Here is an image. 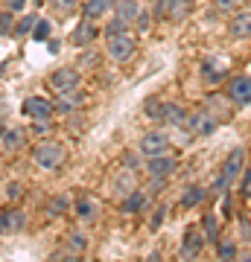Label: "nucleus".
I'll return each instance as SVG.
<instances>
[{"mask_svg":"<svg viewBox=\"0 0 251 262\" xmlns=\"http://www.w3.org/2000/svg\"><path fill=\"white\" fill-rule=\"evenodd\" d=\"M216 262H222V259H216Z\"/></svg>","mask_w":251,"mask_h":262,"instance_id":"a18cd8bd","label":"nucleus"},{"mask_svg":"<svg viewBox=\"0 0 251 262\" xmlns=\"http://www.w3.org/2000/svg\"><path fill=\"white\" fill-rule=\"evenodd\" d=\"M3 3H6V9L9 12H21L24 6H27V0H3Z\"/></svg>","mask_w":251,"mask_h":262,"instance_id":"ea45409f","label":"nucleus"},{"mask_svg":"<svg viewBox=\"0 0 251 262\" xmlns=\"http://www.w3.org/2000/svg\"><path fill=\"white\" fill-rule=\"evenodd\" d=\"M149 204V192L143 189H131L129 195L120 198V213H143Z\"/></svg>","mask_w":251,"mask_h":262,"instance_id":"a211bd4d","label":"nucleus"},{"mask_svg":"<svg viewBox=\"0 0 251 262\" xmlns=\"http://www.w3.org/2000/svg\"><path fill=\"white\" fill-rule=\"evenodd\" d=\"M164 125H172V128H187V122H190V111H187L184 105L178 102H167L164 108Z\"/></svg>","mask_w":251,"mask_h":262,"instance_id":"2eb2a0df","label":"nucleus"},{"mask_svg":"<svg viewBox=\"0 0 251 262\" xmlns=\"http://www.w3.org/2000/svg\"><path fill=\"white\" fill-rule=\"evenodd\" d=\"M138 53V44L129 32L123 35H105V56L111 58L114 64H129L131 58Z\"/></svg>","mask_w":251,"mask_h":262,"instance_id":"f257e3e1","label":"nucleus"},{"mask_svg":"<svg viewBox=\"0 0 251 262\" xmlns=\"http://www.w3.org/2000/svg\"><path fill=\"white\" fill-rule=\"evenodd\" d=\"M47 84H50V91L59 96V94H70V91H79L82 79H79V70H76V67H59V70H53V73H50Z\"/></svg>","mask_w":251,"mask_h":262,"instance_id":"39448f33","label":"nucleus"},{"mask_svg":"<svg viewBox=\"0 0 251 262\" xmlns=\"http://www.w3.org/2000/svg\"><path fill=\"white\" fill-rule=\"evenodd\" d=\"M117 0H85L82 3V18L88 20H103L105 15H111Z\"/></svg>","mask_w":251,"mask_h":262,"instance_id":"dca6fc26","label":"nucleus"},{"mask_svg":"<svg viewBox=\"0 0 251 262\" xmlns=\"http://www.w3.org/2000/svg\"><path fill=\"white\" fill-rule=\"evenodd\" d=\"M193 12V0H155V18L158 20H169V24H181L190 18Z\"/></svg>","mask_w":251,"mask_h":262,"instance_id":"20e7f679","label":"nucleus"},{"mask_svg":"<svg viewBox=\"0 0 251 262\" xmlns=\"http://www.w3.org/2000/svg\"><path fill=\"white\" fill-rule=\"evenodd\" d=\"M50 32H53V27H50V20H35V29H32V38L35 41H50Z\"/></svg>","mask_w":251,"mask_h":262,"instance_id":"2f4dec72","label":"nucleus"},{"mask_svg":"<svg viewBox=\"0 0 251 262\" xmlns=\"http://www.w3.org/2000/svg\"><path fill=\"white\" fill-rule=\"evenodd\" d=\"M237 262H251V248H248V251H242L240 256H237Z\"/></svg>","mask_w":251,"mask_h":262,"instance_id":"37998d69","label":"nucleus"},{"mask_svg":"<svg viewBox=\"0 0 251 262\" xmlns=\"http://www.w3.org/2000/svg\"><path fill=\"white\" fill-rule=\"evenodd\" d=\"M131 189H134V178H131V172H123L120 178H117V192H120V198L129 195Z\"/></svg>","mask_w":251,"mask_h":262,"instance_id":"72a5a7b5","label":"nucleus"},{"mask_svg":"<svg viewBox=\"0 0 251 262\" xmlns=\"http://www.w3.org/2000/svg\"><path fill=\"white\" fill-rule=\"evenodd\" d=\"M219 128V117H216L210 108H196L193 114H190V122H187V131L190 134H199V137H210L214 131Z\"/></svg>","mask_w":251,"mask_h":262,"instance_id":"423d86ee","label":"nucleus"},{"mask_svg":"<svg viewBox=\"0 0 251 262\" xmlns=\"http://www.w3.org/2000/svg\"><path fill=\"white\" fill-rule=\"evenodd\" d=\"M225 96H228L231 105H237V108L251 105V76H245V73L228 76V91H225Z\"/></svg>","mask_w":251,"mask_h":262,"instance_id":"6e6552de","label":"nucleus"},{"mask_svg":"<svg viewBox=\"0 0 251 262\" xmlns=\"http://www.w3.org/2000/svg\"><path fill=\"white\" fill-rule=\"evenodd\" d=\"M138 15H140L138 0H117V3H114V18H120L123 24H129V27L138 20Z\"/></svg>","mask_w":251,"mask_h":262,"instance_id":"aec40b11","label":"nucleus"},{"mask_svg":"<svg viewBox=\"0 0 251 262\" xmlns=\"http://www.w3.org/2000/svg\"><path fill=\"white\" fill-rule=\"evenodd\" d=\"M32 160H35L44 172H56V169H62V163H65V146L56 143V140L38 143L35 149H32Z\"/></svg>","mask_w":251,"mask_h":262,"instance_id":"7ed1b4c3","label":"nucleus"},{"mask_svg":"<svg viewBox=\"0 0 251 262\" xmlns=\"http://www.w3.org/2000/svg\"><path fill=\"white\" fill-rule=\"evenodd\" d=\"M242 0H214V9L219 12V15H234V12L240 9Z\"/></svg>","mask_w":251,"mask_h":262,"instance_id":"473e14b6","label":"nucleus"},{"mask_svg":"<svg viewBox=\"0 0 251 262\" xmlns=\"http://www.w3.org/2000/svg\"><path fill=\"white\" fill-rule=\"evenodd\" d=\"M6 192H9L12 201H15V198H21V184H9V187H6Z\"/></svg>","mask_w":251,"mask_h":262,"instance_id":"a19ab883","label":"nucleus"},{"mask_svg":"<svg viewBox=\"0 0 251 262\" xmlns=\"http://www.w3.org/2000/svg\"><path fill=\"white\" fill-rule=\"evenodd\" d=\"M65 262H85L82 256H79V253H67V259Z\"/></svg>","mask_w":251,"mask_h":262,"instance_id":"c03bdc74","label":"nucleus"},{"mask_svg":"<svg viewBox=\"0 0 251 262\" xmlns=\"http://www.w3.org/2000/svg\"><path fill=\"white\" fill-rule=\"evenodd\" d=\"M35 20L38 18H32V15L21 18L18 24H15V35H27V32H32V29H35Z\"/></svg>","mask_w":251,"mask_h":262,"instance_id":"e433bc0d","label":"nucleus"},{"mask_svg":"<svg viewBox=\"0 0 251 262\" xmlns=\"http://www.w3.org/2000/svg\"><path fill=\"white\" fill-rule=\"evenodd\" d=\"M222 102H225V99H222L219 94H214V96H207V99H205V108H210V111H214L216 117H219V122H222V120H228V114H231V111H228V108H225Z\"/></svg>","mask_w":251,"mask_h":262,"instance_id":"bb28decb","label":"nucleus"},{"mask_svg":"<svg viewBox=\"0 0 251 262\" xmlns=\"http://www.w3.org/2000/svg\"><path fill=\"white\" fill-rule=\"evenodd\" d=\"M205 245H207V239H205V233H202V227H190V230L184 233V239H181L178 259H181V262L199 259V253L205 251Z\"/></svg>","mask_w":251,"mask_h":262,"instance_id":"0eeeda50","label":"nucleus"},{"mask_svg":"<svg viewBox=\"0 0 251 262\" xmlns=\"http://www.w3.org/2000/svg\"><path fill=\"white\" fill-rule=\"evenodd\" d=\"M65 248H67V253H79V256H82V251L88 248V239H85L82 233H70L67 242H65Z\"/></svg>","mask_w":251,"mask_h":262,"instance_id":"cd10ccee","label":"nucleus"},{"mask_svg":"<svg viewBox=\"0 0 251 262\" xmlns=\"http://www.w3.org/2000/svg\"><path fill=\"white\" fill-rule=\"evenodd\" d=\"M73 210H76V219L79 222H96L100 219V204L93 201V198H76V204H73Z\"/></svg>","mask_w":251,"mask_h":262,"instance_id":"412c9836","label":"nucleus"},{"mask_svg":"<svg viewBox=\"0 0 251 262\" xmlns=\"http://www.w3.org/2000/svg\"><path fill=\"white\" fill-rule=\"evenodd\" d=\"M231 38H251V12H234L231 24H228Z\"/></svg>","mask_w":251,"mask_h":262,"instance_id":"6ab92c4d","label":"nucleus"},{"mask_svg":"<svg viewBox=\"0 0 251 262\" xmlns=\"http://www.w3.org/2000/svg\"><path fill=\"white\" fill-rule=\"evenodd\" d=\"M67 207H70L67 195H56L53 201H50V204H47V213H50V219H53V215H62V213L67 210Z\"/></svg>","mask_w":251,"mask_h":262,"instance_id":"c756f323","label":"nucleus"},{"mask_svg":"<svg viewBox=\"0 0 251 262\" xmlns=\"http://www.w3.org/2000/svg\"><path fill=\"white\" fill-rule=\"evenodd\" d=\"M169 215V207L167 204H158L155 207V213H152V219H149V230H161V225H164V219Z\"/></svg>","mask_w":251,"mask_h":262,"instance_id":"c85d7f7f","label":"nucleus"},{"mask_svg":"<svg viewBox=\"0 0 251 262\" xmlns=\"http://www.w3.org/2000/svg\"><path fill=\"white\" fill-rule=\"evenodd\" d=\"M21 114L29 117V120H53V114H56V105L44 99V96H27L24 105H21Z\"/></svg>","mask_w":251,"mask_h":262,"instance_id":"9b49d317","label":"nucleus"},{"mask_svg":"<svg viewBox=\"0 0 251 262\" xmlns=\"http://www.w3.org/2000/svg\"><path fill=\"white\" fill-rule=\"evenodd\" d=\"M56 111H62V114H70V111H79L85 105V94L82 91H70V94H59V99L56 102Z\"/></svg>","mask_w":251,"mask_h":262,"instance_id":"4be33fe9","label":"nucleus"},{"mask_svg":"<svg viewBox=\"0 0 251 262\" xmlns=\"http://www.w3.org/2000/svg\"><path fill=\"white\" fill-rule=\"evenodd\" d=\"M143 262H164V253H161V251H152Z\"/></svg>","mask_w":251,"mask_h":262,"instance_id":"79ce46f5","label":"nucleus"},{"mask_svg":"<svg viewBox=\"0 0 251 262\" xmlns=\"http://www.w3.org/2000/svg\"><path fill=\"white\" fill-rule=\"evenodd\" d=\"M169 149H172V137H169V131H164V128H152L138 140L140 158H158V155H167Z\"/></svg>","mask_w":251,"mask_h":262,"instance_id":"f03ea898","label":"nucleus"},{"mask_svg":"<svg viewBox=\"0 0 251 262\" xmlns=\"http://www.w3.org/2000/svg\"><path fill=\"white\" fill-rule=\"evenodd\" d=\"M24 225H27V213L21 207H9L0 213V236L18 233V230H24Z\"/></svg>","mask_w":251,"mask_h":262,"instance_id":"ddd939ff","label":"nucleus"},{"mask_svg":"<svg viewBox=\"0 0 251 262\" xmlns=\"http://www.w3.org/2000/svg\"><path fill=\"white\" fill-rule=\"evenodd\" d=\"M202 233H205L207 245H216L219 242V233H222V222L216 213H205L202 215Z\"/></svg>","mask_w":251,"mask_h":262,"instance_id":"5701e85b","label":"nucleus"},{"mask_svg":"<svg viewBox=\"0 0 251 262\" xmlns=\"http://www.w3.org/2000/svg\"><path fill=\"white\" fill-rule=\"evenodd\" d=\"M149 12L146 9H140V15H138V20H134V27H138V32H149Z\"/></svg>","mask_w":251,"mask_h":262,"instance_id":"58836bf2","label":"nucleus"},{"mask_svg":"<svg viewBox=\"0 0 251 262\" xmlns=\"http://www.w3.org/2000/svg\"><path fill=\"white\" fill-rule=\"evenodd\" d=\"M237 256H240V251H237V242H234V239H219V242H216V259L237 262Z\"/></svg>","mask_w":251,"mask_h":262,"instance_id":"393cba45","label":"nucleus"},{"mask_svg":"<svg viewBox=\"0 0 251 262\" xmlns=\"http://www.w3.org/2000/svg\"><path fill=\"white\" fill-rule=\"evenodd\" d=\"M0 35H15V12H3L0 15Z\"/></svg>","mask_w":251,"mask_h":262,"instance_id":"7c9ffc66","label":"nucleus"},{"mask_svg":"<svg viewBox=\"0 0 251 262\" xmlns=\"http://www.w3.org/2000/svg\"><path fill=\"white\" fill-rule=\"evenodd\" d=\"M164 108H167V102H164V99H146V105H143V114H146L149 120L161 122V120H164Z\"/></svg>","mask_w":251,"mask_h":262,"instance_id":"a878e982","label":"nucleus"},{"mask_svg":"<svg viewBox=\"0 0 251 262\" xmlns=\"http://www.w3.org/2000/svg\"><path fill=\"white\" fill-rule=\"evenodd\" d=\"M240 192H242V198H251V166H245V172H242Z\"/></svg>","mask_w":251,"mask_h":262,"instance_id":"4c0bfd02","label":"nucleus"},{"mask_svg":"<svg viewBox=\"0 0 251 262\" xmlns=\"http://www.w3.org/2000/svg\"><path fill=\"white\" fill-rule=\"evenodd\" d=\"M96 35H100V20L82 18L79 24H76L73 35H70V44H73V47H88V44L96 41Z\"/></svg>","mask_w":251,"mask_h":262,"instance_id":"f8f14e48","label":"nucleus"},{"mask_svg":"<svg viewBox=\"0 0 251 262\" xmlns=\"http://www.w3.org/2000/svg\"><path fill=\"white\" fill-rule=\"evenodd\" d=\"M24 143H27V134L21 128H0V151L15 155V151L24 149Z\"/></svg>","mask_w":251,"mask_h":262,"instance_id":"4468645a","label":"nucleus"},{"mask_svg":"<svg viewBox=\"0 0 251 262\" xmlns=\"http://www.w3.org/2000/svg\"><path fill=\"white\" fill-rule=\"evenodd\" d=\"M202 79H205L207 84H219L222 79H228V67L219 64L216 56H207L205 61H202Z\"/></svg>","mask_w":251,"mask_h":262,"instance_id":"f3484780","label":"nucleus"},{"mask_svg":"<svg viewBox=\"0 0 251 262\" xmlns=\"http://www.w3.org/2000/svg\"><path fill=\"white\" fill-rule=\"evenodd\" d=\"M205 198H207V189L205 187L190 184V187H184V192H181V207H184V210H193V207H199Z\"/></svg>","mask_w":251,"mask_h":262,"instance_id":"b1692460","label":"nucleus"},{"mask_svg":"<svg viewBox=\"0 0 251 262\" xmlns=\"http://www.w3.org/2000/svg\"><path fill=\"white\" fill-rule=\"evenodd\" d=\"M103 32H105V35H123V32H129V24H123L120 18H111Z\"/></svg>","mask_w":251,"mask_h":262,"instance_id":"f704fd0d","label":"nucleus"},{"mask_svg":"<svg viewBox=\"0 0 251 262\" xmlns=\"http://www.w3.org/2000/svg\"><path fill=\"white\" fill-rule=\"evenodd\" d=\"M53 6H56L62 15H70V12H76L82 6V0H53Z\"/></svg>","mask_w":251,"mask_h":262,"instance_id":"c9c22d12","label":"nucleus"},{"mask_svg":"<svg viewBox=\"0 0 251 262\" xmlns=\"http://www.w3.org/2000/svg\"><path fill=\"white\" fill-rule=\"evenodd\" d=\"M143 169H146V175L152 181H167L169 175H176L178 169V160L176 155H158V158H146V163H143Z\"/></svg>","mask_w":251,"mask_h":262,"instance_id":"1a4fd4ad","label":"nucleus"},{"mask_svg":"<svg viewBox=\"0 0 251 262\" xmlns=\"http://www.w3.org/2000/svg\"><path fill=\"white\" fill-rule=\"evenodd\" d=\"M242 172H245V149L237 146V149H231L225 155L222 166H219V175H222L228 184H234L237 178H242Z\"/></svg>","mask_w":251,"mask_h":262,"instance_id":"9d476101","label":"nucleus"}]
</instances>
